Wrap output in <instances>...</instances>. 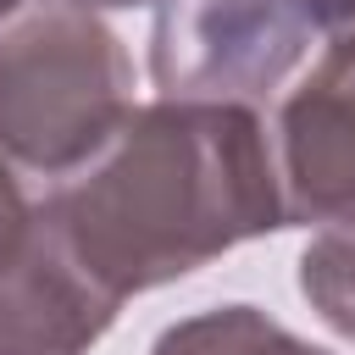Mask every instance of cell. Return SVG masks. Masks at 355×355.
<instances>
[{
	"label": "cell",
	"mask_w": 355,
	"mask_h": 355,
	"mask_svg": "<svg viewBox=\"0 0 355 355\" xmlns=\"http://www.w3.org/2000/svg\"><path fill=\"white\" fill-rule=\"evenodd\" d=\"M61 244L128 305L283 233L266 116L233 100H144L39 200Z\"/></svg>",
	"instance_id": "1"
},
{
	"label": "cell",
	"mask_w": 355,
	"mask_h": 355,
	"mask_svg": "<svg viewBox=\"0 0 355 355\" xmlns=\"http://www.w3.org/2000/svg\"><path fill=\"white\" fill-rule=\"evenodd\" d=\"M133 105V55L100 11L22 0L0 17V155L22 172H78Z\"/></svg>",
	"instance_id": "2"
},
{
	"label": "cell",
	"mask_w": 355,
	"mask_h": 355,
	"mask_svg": "<svg viewBox=\"0 0 355 355\" xmlns=\"http://www.w3.org/2000/svg\"><path fill=\"white\" fill-rule=\"evenodd\" d=\"M355 22V0H161L150 78L166 100H272L311 44Z\"/></svg>",
	"instance_id": "3"
},
{
	"label": "cell",
	"mask_w": 355,
	"mask_h": 355,
	"mask_svg": "<svg viewBox=\"0 0 355 355\" xmlns=\"http://www.w3.org/2000/svg\"><path fill=\"white\" fill-rule=\"evenodd\" d=\"M283 227L355 222V44L327 39L266 122Z\"/></svg>",
	"instance_id": "4"
},
{
	"label": "cell",
	"mask_w": 355,
	"mask_h": 355,
	"mask_svg": "<svg viewBox=\"0 0 355 355\" xmlns=\"http://www.w3.org/2000/svg\"><path fill=\"white\" fill-rule=\"evenodd\" d=\"M122 300L33 216V233L11 266H0V355H89Z\"/></svg>",
	"instance_id": "5"
},
{
	"label": "cell",
	"mask_w": 355,
	"mask_h": 355,
	"mask_svg": "<svg viewBox=\"0 0 355 355\" xmlns=\"http://www.w3.org/2000/svg\"><path fill=\"white\" fill-rule=\"evenodd\" d=\"M150 355H327L322 344L288 333L277 316H266L261 305H211L194 316H178L172 327L155 333Z\"/></svg>",
	"instance_id": "6"
},
{
	"label": "cell",
	"mask_w": 355,
	"mask_h": 355,
	"mask_svg": "<svg viewBox=\"0 0 355 355\" xmlns=\"http://www.w3.org/2000/svg\"><path fill=\"white\" fill-rule=\"evenodd\" d=\"M33 216H39V200L28 194L22 183V166L11 155H0V266H11L33 233Z\"/></svg>",
	"instance_id": "7"
},
{
	"label": "cell",
	"mask_w": 355,
	"mask_h": 355,
	"mask_svg": "<svg viewBox=\"0 0 355 355\" xmlns=\"http://www.w3.org/2000/svg\"><path fill=\"white\" fill-rule=\"evenodd\" d=\"M78 6H89V11H133V6H161V0H78Z\"/></svg>",
	"instance_id": "8"
},
{
	"label": "cell",
	"mask_w": 355,
	"mask_h": 355,
	"mask_svg": "<svg viewBox=\"0 0 355 355\" xmlns=\"http://www.w3.org/2000/svg\"><path fill=\"white\" fill-rule=\"evenodd\" d=\"M333 39H349V44H355V22H349V28H338V33H333Z\"/></svg>",
	"instance_id": "9"
},
{
	"label": "cell",
	"mask_w": 355,
	"mask_h": 355,
	"mask_svg": "<svg viewBox=\"0 0 355 355\" xmlns=\"http://www.w3.org/2000/svg\"><path fill=\"white\" fill-rule=\"evenodd\" d=\"M17 6H22V0H0V17H6V11H17Z\"/></svg>",
	"instance_id": "10"
}]
</instances>
